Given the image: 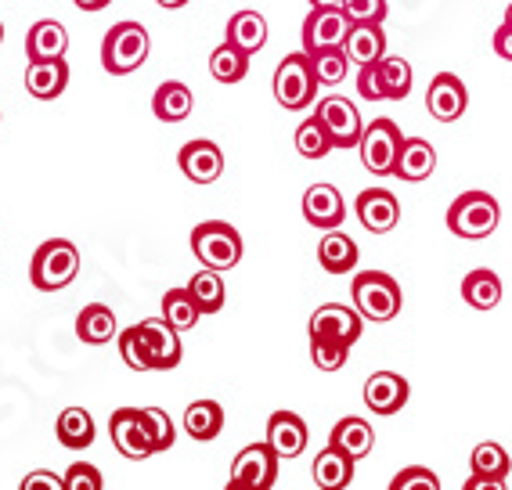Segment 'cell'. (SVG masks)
I'll use <instances>...</instances> for the list:
<instances>
[{"mask_svg":"<svg viewBox=\"0 0 512 490\" xmlns=\"http://www.w3.org/2000/svg\"><path fill=\"white\" fill-rule=\"evenodd\" d=\"M311 336L318 339H336V343L354 346L365 332V321L357 314V307H343V303H325L311 314Z\"/></svg>","mask_w":512,"mask_h":490,"instance_id":"cell-13","label":"cell"},{"mask_svg":"<svg viewBox=\"0 0 512 490\" xmlns=\"http://www.w3.org/2000/svg\"><path fill=\"white\" fill-rule=\"evenodd\" d=\"M505 22H509V26H512V4H509V11H505Z\"/></svg>","mask_w":512,"mask_h":490,"instance_id":"cell-52","label":"cell"},{"mask_svg":"<svg viewBox=\"0 0 512 490\" xmlns=\"http://www.w3.org/2000/svg\"><path fill=\"white\" fill-rule=\"evenodd\" d=\"M311 69H314V80L325 83V87H336V83L347 80L350 73V58L343 47H321V51H311Z\"/></svg>","mask_w":512,"mask_h":490,"instance_id":"cell-35","label":"cell"},{"mask_svg":"<svg viewBox=\"0 0 512 490\" xmlns=\"http://www.w3.org/2000/svg\"><path fill=\"white\" fill-rule=\"evenodd\" d=\"M415 73L404 58H383L375 65H361L357 73V94L365 101H401L412 94Z\"/></svg>","mask_w":512,"mask_h":490,"instance_id":"cell-6","label":"cell"},{"mask_svg":"<svg viewBox=\"0 0 512 490\" xmlns=\"http://www.w3.org/2000/svg\"><path fill=\"white\" fill-rule=\"evenodd\" d=\"M228 44H235L238 51H246L249 58L256 51H264L267 44V19L260 11H238L228 19Z\"/></svg>","mask_w":512,"mask_h":490,"instance_id":"cell-27","label":"cell"},{"mask_svg":"<svg viewBox=\"0 0 512 490\" xmlns=\"http://www.w3.org/2000/svg\"><path fill=\"white\" fill-rule=\"evenodd\" d=\"M159 8H166V11H177V8H184V4H188V0H156Z\"/></svg>","mask_w":512,"mask_h":490,"instance_id":"cell-51","label":"cell"},{"mask_svg":"<svg viewBox=\"0 0 512 490\" xmlns=\"http://www.w3.org/2000/svg\"><path fill=\"white\" fill-rule=\"evenodd\" d=\"M350 19L343 8H311L303 22V51H321V47H343Z\"/></svg>","mask_w":512,"mask_h":490,"instance_id":"cell-14","label":"cell"},{"mask_svg":"<svg viewBox=\"0 0 512 490\" xmlns=\"http://www.w3.org/2000/svg\"><path fill=\"white\" fill-rule=\"evenodd\" d=\"M109 436H112V447H116L123 458H130V462H141V458H152V454H156V444H152V433H148L145 411L141 408L112 411Z\"/></svg>","mask_w":512,"mask_h":490,"instance_id":"cell-10","label":"cell"},{"mask_svg":"<svg viewBox=\"0 0 512 490\" xmlns=\"http://www.w3.org/2000/svg\"><path fill=\"white\" fill-rule=\"evenodd\" d=\"M494 55L505 58V62H512V26L509 22H502L498 33H494Z\"/></svg>","mask_w":512,"mask_h":490,"instance_id":"cell-47","label":"cell"},{"mask_svg":"<svg viewBox=\"0 0 512 490\" xmlns=\"http://www.w3.org/2000/svg\"><path fill=\"white\" fill-rule=\"evenodd\" d=\"M303 220L311 227H321V231H332V227L343 224L347 220V202H343L339 188H332V184L307 188V195H303Z\"/></svg>","mask_w":512,"mask_h":490,"instance_id":"cell-17","label":"cell"},{"mask_svg":"<svg viewBox=\"0 0 512 490\" xmlns=\"http://www.w3.org/2000/svg\"><path fill=\"white\" fill-rule=\"evenodd\" d=\"M177 163H181V173L192 184H213L220 181L224 173V155L213 141H188V145L177 152Z\"/></svg>","mask_w":512,"mask_h":490,"instance_id":"cell-18","label":"cell"},{"mask_svg":"<svg viewBox=\"0 0 512 490\" xmlns=\"http://www.w3.org/2000/svg\"><path fill=\"white\" fill-rule=\"evenodd\" d=\"M329 444L332 447H339L343 454H350V458H365V454H372V447H375V433H372V426H368L365 418H343V422H336V429H332V436H329Z\"/></svg>","mask_w":512,"mask_h":490,"instance_id":"cell-31","label":"cell"},{"mask_svg":"<svg viewBox=\"0 0 512 490\" xmlns=\"http://www.w3.org/2000/svg\"><path fill=\"white\" fill-rule=\"evenodd\" d=\"M296 152H300L303 159H325V155L332 152V137L325 134L318 116L303 119L300 127H296Z\"/></svg>","mask_w":512,"mask_h":490,"instance_id":"cell-39","label":"cell"},{"mask_svg":"<svg viewBox=\"0 0 512 490\" xmlns=\"http://www.w3.org/2000/svg\"><path fill=\"white\" fill-rule=\"evenodd\" d=\"M210 73H213V80L217 83H238V80H246V73H249V55L246 51H238L235 44H224L217 47L210 55Z\"/></svg>","mask_w":512,"mask_h":490,"instance_id":"cell-36","label":"cell"},{"mask_svg":"<svg viewBox=\"0 0 512 490\" xmlns=\"http://www.w3.org/2000/svg\"><path fill=\"white\" fill-rule=\"evenodd\" d=\"M357 220H361L365 231H372V235H386V231H394L397 220H401V202H397L394 191L368 188L357 195Z\"/></svg>","mask_w":512,"mask_h":490,"instance_id":"cell-16","label":"cell"},{"mask_svg":"<svg viewBox=\"0 0 512 490\" xmlns=\"http://www.w3.org/2000/svg\"><path fill=\"white\" fill-rule=\"evenodd\" d=\"M462 300L473 310H494L502 303V278L487 267H476L462 278Z\"/></svg>","mask_w":512,"mask_h":490,"instance_id":"cell-30","label":"cell"},{"mask_svg":"<svg viewBox=\"0 0 512 490\" xmlns=\"http://www.w3.org/2000/svg\"><path fill=\"white\" fill-rule=\"evenodd\" d=\"M426 109H430V116L440 119V123H455V119L469 109L466 83L458 80L455 73H437L430 83V91H426Z\"/></svg>","mask_w":512,"mask_h":490,"instance_id":"cell-15","label":"cell"},{"mask_svg":"<svg viewBox=\"0 0 512 490\" xmlns=\"http://www.w3.org/2000/svg\"><path fill=\"white\" fill-rule=\"evenodd\" d=\"M148 29L141 22H116L101 40V69L109 76L138 73L148 58Z\"/></svg>","mask_w":512,"mask_h":490,"instance_id":"cell-1","label":"cell"},{"mask_svg":"<svg viewBox=\"0 0 512 490\" xmlns=\"http://www.w3.org/2000/svg\"><path fill=\"white\" fill-rule=\"evenodd\" d=\"M401 145H404V134L394 119H372L365 127V134H361V141H357V152H361V163H365L368 173L390 177L397 155H401Z\"/></svg>","mask_w":512,"mask_h":490,"instance_id":"cell-7","label":"cell"},{"mask_svg":"<svg viewBox=\"0 0 512 490\" xmlns=\"http://www.w3.org/2000/svg\"><path fill=\"white\" fill-rule=\"evenodd\" d=\"M0 44H4V26H0Z\"/></svg>","mask_w":512,"mask_h":490,"instance_id":"cell-53","label":"cell"},{"mask_svg":"<svg viewBox=\"0 0 512 490\" xmlns=\"http://www.w3.org/2000/svg\"><path fill=\"white\" fill-rule=\"evenodd\" d=\"M141 411H145V422H148V433H152V444H156V454L170 451L177 440V429H174V422H170V415H166L163 408H141Z\"/></svg>","mask_w":512,"mask_h":490,"instance_id":"cell-41","label":"cell"},{"mask_svg":"<svg viewBox=\"0 0 512 490\" xmlns=\"http://www.w3.org/2000/svg\"><path fill=\"white\" fill-rule=\"evenodd\" d=\"M188 292H192V300L199 303L202 314H217L228 300V289H224V274L213 271V267H202L199 274H192V282H188Z\"/></svg>","mask_w":512,"mask_h":490,"instance_id":"cell-34","label":"cell"},{"mask_svg":"<svg viewBox=\"0 0 512 490\" xmlns=\"http://www.w3.org/2000/svg\"><path fill=\"white\" fill-rule=\"evenodd\" d=\"M314 116L321 119L325 134L332 137V148H357V141H361V134H365V123H361V116H357L354 101L339 98V94L318 101Z\"/></svg>","mask_w":512,"mask_h":490,"instance_id":"cell-11","label":"cell"},{"mask_svg":"<svg viewBox=\"0 0 512 490\" xmlns=\"http://www.w3.org/2000/svg\"><path fill=\"white\" fill-rule=\"evenodd\" d=\"M311 8H347V0H311Z\"/></svg>","mask_w":512,"mask_h":490,"instance_id":"cell-50","label":"cell"},{"mask_svg":"<svg viewBox=\"0 0 512 490\" xmlns=\"http://www.w3.org/2000/svg\"><path fill=\"white\" fill-rule=\"evenodd\" d=\"M58 444L69 447V451H83V447H91L94 444V418L91 411H83V408H65L62 415H58Z\"/></svg>","mask_w":512,"mask_h":490,"instance_id":"cell-32","label":"cell"},{"mask_svg":"<svg viewBox=\"0 0 512 490\" xmlns=\"http://www.w3.org/2000/svg\"><path fill=\"white\" fill-rule=\"evenodd\" d=\"M278 458L271 444H249L238 451L235 465H231L228 490H271L278 480Z\"/></svg>","mask_w":512,"mask_h":490,"instance_id":"cell-9","label":"cell"},{"mask_svg":"<svg viewBox=\"0 0 512 490\" xmlns=\"http://www.w3.org/2000/svg\"><path fill=\"white\" fill-rule=\"evenodd\" d=\"M22 490H62V476L40 469V472H33V476L22 480Z\"/></svg>","mask_w":512,"mask_h":490,"instance_id":"cell-46","label":"cell"},{"mask_svg":"<svg viewBox=\"0 0 512 490\" xmlns=\"http://www.w3.org/2000/svg\"><path fill=\"white\" fill-rule=\"evenodd\" d=\"M433 170H437V152H433L430 141H426V137H404L401 155H397V163H394V177H401V181H408V184H419V181H426Z\"/></svg>","mask_w":512,"mask_h":490,"instance_id":"cell-22","label":"cell"},{"mask_svg":"<svg viewBox=\"0 0 512 490\" xmlns=\"http://www.w3.org/2000/svg\"><path fill=\"white\" fill-rule=\"evenodd\" d=\"M65 87H69V65H65V58H51V62H29L26 91L33 94L37 101H55Z\"/></svg>","mask_w":512,"mask_h":490,"instance_id":"cell-23","label":"cell"},{"mask_svg":"<svg viewBox=\"0 0 512 490\" xmlns=\"http://www.w3.org/2000/svg\"><path fill=\"white\" fill-rule=\"evenodd\" d=\"M408 379H401L397 372H375L365 382V404L372 408V415H397L408 404Z\"/></svg>","mask_w":512,"mask_h":490,"instance_id":"cell-21","label":"cell"},{"mask_svg":"<svg viewBox=\"0 0 512 490\" xmlns=\"http://www.w3.org/2000/svg\"><path fill=\"white\" fill-rule=\"evenodd\" d=\"M73 4L80 11H105L112 4V0H73Z\"/></svg>","mask_w":512,"mask_h":490,"instance_id":"cell-49","label":"cell"},{"mask_svg":"<svg viewBox=\"0 0 512 490\" xmlns=\"http://www.w3.org/2000/svg\"><path fill=\"white\" fill-rule=\"evenodd\" d=\"M192 253L199 256L202 267L213 271H235L242 260V235L224 220H202L192 231Z\"/></svg>","mask_w":512,"mask_h":490,"instance_id":"cell-5","label":"cell"},{"mask_svg":"<svg viewBox=\"0 0 512 490\" xmlns=\"http://www.w3.org/2000/svg\"><path fill=\"white\" fill-rule=\"evenodd\" d=\"M220 429H224V408L217 400H195L184 408V433L206 444V440H217Z\"/></svg>","mask_w":512,"mask_h":490,"instance_id":"cell-28","label":"cell"},{"mask_svg":"<svg viewBox=\"0 0 512 490\" xmlns=\"http://www.w3.org/2000/svg\"><path fill=\"white\" fill-rule=\"evenodd\" d=\"M62 490H105V480H101V472L94 465H69L62 476Z\"/></svg>","mask_w":512,"mask_h":490,"instance_id":"cell-44","label":"cell"},{"mask_svg":"<svg viewBox=\"0 0 512 490\" xmlns=\"http://www.w3.org/2000/svg\"><path fill=\"white\" fill-rule=\"evenodd\" d=\"M354 307L365 321H394L401 314V285L394 274L383 271H365L354 278Z\"/></svg>","mask_w":512,"mask_h":490,"instance_id":"cell-4","label":"cell"},{"mask_svg":"<svg viewBox=\"0 0 512 490\" xmlns=\"http://www.w3.org/2000/svg\"><path fill=\"white\" fill-rule=\"evenodd\" d=\"M311 476H314V487L321 490H347L354 483V458L329 444L314 458Z\"/></svg>","mask_w":512,"mask_h":490,"instance_id":"cell-24","label":"cell"},{"mask_svg":"<svg viewBox=\"0 0 512 490\" xmlns=\"http://www.w3.org/2000/svg\"><path fill=\"white\" fill-rule=\"evenodd\" d=\"M314 91H318V80H314V69H311L307 51L282 58V65H278V73H275V101L278 105L289 109V112H300L314 101Z\"/></svg>","mask_w":512,"mask_h":490,"instance_id":"cell-8","label":"cell"},{"mask_svg":"<svg viewBox=\"0 0 512 490\" xmlns=\"http://www.w3.org/2000/svg\"><path fill=\"white\" fill-rule=\"evenodd\" d=\"M119 357H123L127 368H134V372H152V368H148V354H145V343H141L138 325L127 328V332H119Z\"/></svg>","mask_w":512,"mask_h":490,"instance_id":"cell-42","label":"cell"},{"mask_svg":"<svg viewBox=\"0 0 512 490\" xmlns=\"http://www.w3.org/2000/svg\"><path fill=\"white\" fill-rule=\"evenodd\" d=\"M192 105H195L192 91L177 80L159 83V91L152 94V112H156V119H163V123H184V119L192 116Z\"/></svg>","mask_w":512,"mask_h":490,"instance_id":"cell-29","label":"cell"},{"mask_svg":"<svg viewBox=\"0 0 512 490\" xmlns=\"http://www.w3.org/2000/svg\"><path fill=\"white\" fill-rule=\"evenodd\" d=\"M69 51V33H65L62 22L44 19L29 29L26 37V58L29 62H51V58H65Z\"/></svg>","mask_w":512,"mask_h":490,"instance_id":"cell-25","label":"cell"},{"mask_svg":"<svg viewBox=\"0 0 512 490\" xmlns=\"http://www.w3.org/2000/svg\"><path fill=\"white\" fill-rule=\"evenodd\" d=\"M390 490H440V476L433 469H422V465H412V469H401L390 480Z\"/></svg>","mask_w":512,"mask_h":490,"instance_id":"cell-43","label":"cell"},{"mask_svg":"<svg viewBox=\"0 0 512 490\" xmlns=\"http://www.w3.org/2000/svg\"><path fill=\"white\" fill-rule=\"evenodd\" d=\"M498 220H502V206L487 191H462L448 209L451 235L466 238V242H480V238L494 235Z\"/></svg>","mask_w":512,"mask_h":490,"instance_id":"cell-3","label":"cell"},{"mask_svg":"<svg viewBox=\"0 0 512 490\" xmlns=\"http://www.w3.org/2000/svg\"><path fill=\"white\" fill-rule=\"evenodd\" d=\"M484 487L502 490V487H505V480H494V476H476V472L466 480V490H484Z\"/></svg>","mask_w":512,"mask_h":490,"instance_id":"cell-48","label":"cell"},{"mask_svg":"<svg viewBox=\"0 0 512 490\" xmlns=\"http://www.w3.org/2000/svg\"><path fill=\"white\" fill-rule=\"evenodd\" d=\"M307 440H311L307 422L296 411H275V415L267 418V444H271V451L278 458H300Z\"/></svg>","mask_w":512,"mask_h":490,"instance_id":"cell-19","label":"cell"},{"mask_svg":"<svg viewBox=\"0 0 512 490\" xmlns=\"http://www.w3.org/2000/svg\"><path fill=\"white\" fill-rule=\"evenodd\" d=\"M357 242L350 235H343L339 227L325 231V238L318 242V264L329 274H350L357 267Z\"/></svg>","mask_w":512,"mask_h":490,"instance_id":"cell-26","label":"cell"},{"mask_svg":"<svg viewBox=\"0 0 512 490\" xmlns=\"http://www.w3.org/2000/svg\"><path fill=\"white\" fill-rule=\"evenodd\" d=\"M343 51H347L350 65H375L386 58V33L383 22H350L347 40H343Z\"/></svg>","mask_w":512,"mask_h":490,"instance_id":"cell-20","label":"cell"},{"mask_svg":"<svg viewBox=\"0 0 512 490\" xmlns=\"http://www.w3.org/2000/svg\"><path fill=\"white\" fill-rule=\"evenodd\" d=\"M347 19L350 22H383L386 19V0H347Z\"/></svg>","mask_w":512,"mask_h":490,"instance_id":"cell-45","label":"cell"},{"mask_svg":"<svg viewBox=\"0 0 512 490\" xmlns=\"http://www.w3.org/2000/svg\"><path fill=\"white\" fill-rule=\"evenodd\" d=\"M311 361L318 372H339L350 361V346L336 343V339H318L311 336Z\"/></svg>","mask_w":512,"mask_h":490,"instance_id":"cell-40","label":"cell"},{"mask_svg":"<svg viewBox=\"0 0 512 490\" xmlns=\"http://www.w3.org/2000/svg\"><path fill=\"white\" fill-rule=\"evenodd\" d=\"M141 343H145L148 368L152 372H170L181 364V339H177V328L166 318H148L138 321Z\"/></svg>","mask_w":512,"mask_h":490,"instance_id":"cell-12","label":"cell"},{"mask_svg":"<svg viewBox=\"0 0 512 490\" xmlns=\"http://www.w3.org/2000/svg\"><path fill=\"white\" fill-rule=\"evenodd\" d=\"M469 465H473L476 476H494V480H505L512 462H509V451H505L502 444L487 440V444L473 447V458H469Z\"/></svg>","mask_w":512,"mask_h":490,"instance_id":"cell-38","label":"cell"},{"mask_svg":"<svg viewBox=\"0 0 512 490\" xmlns=\"http://www.w3.org/2000/svg\"><path fill=\"white\" fill-rule=\"evenodd\" d=\"M163 318L170 321L177 332H188V328L199 325L202 310H199V303L192 300L188 285H184V289H170V292H166V296H163Z\"/></svg>","mask_w":512,"mask_h":490,"instance_id":"cell-37","label":"cell"},{"mask_svg":"<svg viewBox=\"0 0 512 490\" xmlns=\"http://www.w3.org/2000/svg\"><path fill=\"white\" fill-rule=\"evenodd\" d=\"M76 336H80V343H91V346L109 343L116 336V314H112V307H105V303L83 307L80 318H76Z\"/></svg>","mask_w":512,"mask_h":490,"instance_id":"cell-33","label":"cell"},{"mask_svg":"<svg viewBox=\"0 0 512 490\" xmlns=\"http://www.w3.org/2000/svg\"><path fill=\"white\" fill-rule=\"evenodd\" d=\"M80 274V249L69 238H51L33 253L29 264V282L37 285L40 292H58L65 285L76 282Z\"/></svg>","mask_w":512,"mask_h":490,"instance_id":"cell-2","label":"cell"}]
</instances>
